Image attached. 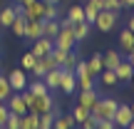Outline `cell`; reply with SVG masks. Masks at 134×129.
I'll return each instance as SVG.
<instances>
[{
  "mask_svg": "<svg viewBox=\"0 0 134 129\" xmlns=\"http://www.w3.org/2000/svg\"><path fill=\"white\" fill-rule=\"evenodd\" d=\"M117 107H119V102H117L114 97H104V99L99 97V102L92 107L90 114L94 117L97 122H99V119H112V117H114V112H117Z\"/></svg>",
  "mask_w": 134,
  "mask_h": 129,
  "instance_id": "1",
  "label": "cell"
},
{
  "mask_svg": "<svg viewBox=\"0 0 134 129\" xmlns=\"http://www.w3.org/2000/svg\"><path fill=\"white\" fill-rule=\"evenodd\" d=\"M117 23H119V13H112V10H99L97 13V20L92 25H94L97 30H102V32H112V30L117 27Z\"/></svg>",
  "mask_w": 134,
  "mask_h": 129,
  "instance_id": "2",
  "label": "cell"
},
{
  "mask_svg": "<svg viewBox=\"0 0 134 129\" xmlns=\"http://www.w3.org/2000/svg\"><path fill=\"white\" fill-rule=\"evenodd\" d=\"M55 109V99H52V92H45V94H35L32 102H30L27 112H37V114H42V112H50Z\"/></svg>",
  "mask_w": 134,
  "mask_h": 129,
  "instance_id": "3",
  "label": "cell"
},
{
  "mask_svg": "<svg viewBox=\"0 0 134 129\" xmlns=\"http://www.w3.org/2000/svg\"><path fill=\"white\" fill-rule=\"evenodd\" d=\"M52 42H55V47H57V50L70 52V50H75L77 40H75V35H72V27H60V32L52 37Z\"/></svg>",
  "mask_w": 134,
  "mask_h": 129,
  "instance_id": "4",
  "label": "cell"
},
{
  "mask_svg": "<svg viewBox=\"0 0 134 129\" xmlns=\"http://www.w3.org/2000/svg\"><path fill=\"white\" fill-rule=\"evenodd\" d=\"M8 85L13 92H23L25 87H27V75H25L23 67H15V70L8 72Z\"/></svg>",
  "mask_w": 134,
  "mask_h": 129,
  "instance_id": "5",
  "label": "cell"
},
{
  "mask_svg": "<svg viewBox=\"0 0 134 129\" xmlns=\"http://www.w3.org/2000/svg\"><path fill=\"white\" fill-rule=\"evenodd\" d=\"M55 67H57V62L52 60V55H45V57H37V62H35V67L30 72H32L35 80H42V77L47 75L50 70H55Z\"/></svg>",
  "mask_w": 134,
  "mask_h": 129,
  "instance_id": "6",
  "label": "cell"
},
{
  "mask_svg": "<svg viewBox=\"0 0 134 129\" xmlns=\"http://www.w3.org/2000/svg\"><path fill=\"white\" fill-rule=\"evenodd\" d=\"M75 89H77V77H75V72L60 67V92H65V94H75Z\"/></svg>",
  "mask_w": 134,
  "mask_h": 129,
  "instance_id": "7",
  "label": "cell"
},
{
  "mask_svg": "<svg viewBox=\"0 0 134 129\" xmlns=\"http://www.w3.org/2000/svg\"><path fill=\"white\" fill-rule=\"evenodd\" d=\"M55 50V42H52V37H37L32 42V47H30V52L35 55V57H45V55H50Z\"/></svg>",
  "mask_w": 134,
  "mask_h": 129,
  "instance_id": "8",
  "label": "cell"
},
{
  "mask_svg": "<svg viewBox=\"0 0 134 129\" xmlns=\"http://www.w3.org/2000/svg\"><path fill=\"white\" fill-rule=\"evenodd\" d=\"M132 119H134V114H132L129 104H119V107H117V112H114V117H112V122H114L119 129H127Z\"/></svg>",
  "mask_w": 134,
  "mask_h": 129,
  "instance_id": "9",
  "label": "cell"
},
{
  "mask_svg": "<svg viewBox=\"0 0 134 129\" xmlns=\"http://www.w3.org/2000/svg\"><path fill=\"white\" fill-rule=\"evenodd\" d=\"M42 15H45V3L42 0H32L30 5L23 8V18L25 20H42Z\"/></svg>",
  "mask_w": 134,
  "mask_h": 129,
  "instance_id": "10",
  "label": "cell"
},
{
  "mask_svg": "<svg viewBox=\"0 0 134 129\" xmlns=\"http://www.w3.org/2000/svg\"><path fill=\"white\" fill-rule=\"evenodd\" d=\"M5 104H8V109L13 112V114H27V104L23 102V97H20V92H13V94L5 99Z\"/></svg>",
  "mask_w": 134,
  "mask_h": 129,
  "instance_id": "11",
  "label": "cell"
},
{
  "mask_svg": "<svg viewBox=\"0 0 134 129\" xmlns=\"http://www.w3.org/2000/svg\"><path fill=\"white\" fill-rule=\"evenodd\" d=\"M99 102V94H97V89H82L80 92V97H77V104H82V107H87V109L92 112V107Z\"/></svg>",
  "mask_w": 134,
  "mask_h": 129,
  "instance_id": "12",
  "label": "cell"
},
{
  "mask_svg": "<svg viewBox=\"0 0 134 129\" xmlns=\"http://www.w3.org/2000/svg\"><path fill=\"white\" fill-rule=\"evenodd\" d=\"M37 37H42V20H27V25H25V40L35 42Z\"/></svg>",
  "mask_w": 134,
  "mask_h": 129,
  "instance_id": "13",
  "label": "cell"
},
{
  "mask_svg": "<svg viewBox=\"0 0 134 129\" xmlns=\"http://www.w3.org/2000/svg\"><path fill=\"white\" fill-rule=\"evenodd\" d=\"M114 75H117V80H119V82H129V80H132V75H134L132 62H127V57H124L119 65L114 67Z\"/></svg>",
  "mask_w": 134,
  "mask_h": 129,
  "instance_id": "14",
  "label": "cell"
},
{
  "mask_svg": "<svg viewBox=\"0 0 134 129\" xmlns=\"http://www.w3.org/2000/svg\"><path fill=\"white\" fill-rule=\"evenodd\" d=\"M122 60H124V55H122L119 50H109L107 55H102V65H104V70H114Z\"/></svg>",
  "mask_w": 134,
  "mask_h": 129,
  "instance_id": "15",
  "label": "cell"
},
{
  "mask_svg": "<svg viewBox=\"0 0 134 129\" xmlns=\"http://www.w3.org/2000/svg\"><path fill=\"white\" fill-rule=\"evenodd\" d=\"M119 47L124 50V55H129V52H134V32L132 30H122L119 32Z\"/></svg>",
  "mask_w": 134,
  "mask_h": 129,
  "instance_id": "16",
  "label": "cell"
},
{
  "mask_svg": "<svg viewBox=\"0 0 134 129\" xmlns=\"http://www.w3.org/2000/svg\"><path fill=\"white\" fill-rule=\"evenodd\" d=\"M90 30H92V25L87 23V20H82V23H75V25H72V35H75L77 42H82V40L90 37Z\"/></svg>",
  "mask_w": 134,
  "mask_h": 129,
  "instance_id": "17",
  "label": "cell"
},
{
  "mask_svg": "<svg viewBox=\"0 0 134 129\" xmlns=\"http://www.w3.org/2000/svg\"><path fill=\"white\" fill-rule=\"evenodd\" d=\"M40 127V114L37 112H27L20 117V129H37Z\"/></svg>",
  "mask_w": 134,
  "mask_h": 129,
  "instance_id": "18",
  "label": "cell"
},
{
  "mask_svg": "<svg viewBox=\"0 0 134 129\" xmlns=\"http://www.w3.org/2000/svg\"><path fill=\"white\" fill-rule=\"evenodd\" d=\"M57 32H60V18L42 20V37H55Z\"/></svg>",
  "mask_w": 134,
  "mask_h": 129,
  "instance_id": "19",
  "label": "cell"
},
{
  "mask_svg": "<svg viewBox=\"0 0 134 129\" xmlns=\"http://www.w3.org/2000/svg\"><path fill=\"white\" fill-rule=\"evenodd\" d=\"M42 80H45V85H47V89H50V92L60 89V67H55V70H50L47 75L42 77Z\"/></svg>",
  "mask_w": 134,
  "mask_h": 129,
  "instance_id": "20",
  "label": "cell"
},
{
  "mask_svg": "<svg viewBox=\"0 0 134 129\" xmlns=\"http://www.w3.org/2000/svg\"><path fill=\"white\" fill-rule=\"evenodd\" d=\"M75 127V119H72V114H55V122H52V129H72Z\"/></svg>",
  "mask_w": 134,
  "mask_h": 129,
  "instance_id": "21",
  "label": "cell"
},
{
  "mask_svg": "<svg viewBox=\"0 0 134 129\" xmlns=\"http://www.w3.org/2000/svg\"><path fill=\"white\" fill-rule=\"evenodd\" d=\"M18 18V15H15V8L13 5H5V8H0V27H10V25H13V20Z\"/></svg>",
  "mask_w": 134,
  "mask_h": 129,
  "instance_id": "22",
  "label": "cell"
},
{
  "mask_svg": "<svg viewBox=\"0 0 134 129\" xmlns=\"http://www.w3.org/2000/svg\"><path fill=\"white\" fill-rule=\"evenodd\" d=\"M97 77H99V82H102L104 87H117V85H119V80H117L114 70H102Z\"/></svg>",
  "mask_w": 134,
  "mask_h": 129,
  "instance_id": "23",
  "label": "cell"
},
{
  "mask_svg": "<svg viewBox=\"0 0 134 129\" xmlns=\"http://www.w3.org/2000/svg\"><path fill=\"white\" fill-rule=\"evenodd\" d=\"M67 20H70V25L82 23V20H85V8H82V5H72V8L67 10Z\"/></svg>",
  "mask_w": 134,
  "mask_h": 129,
  "instance_id": "24",
  "label": "cell"
},
{
  "mask_svg": "<svg viewBox=\"0 0 134 129\" xmlns=\"http://www.w3.org/2000/svg\"><path fill=\"white\" fill-rule=\"evenodd\" d=\"M87 70H90V72H92L94 77L99 75V72L104 70V65H102V55H92V57L87 60Z\"/></svg>",
  "mask_w": 134,
  "mask_h": 129,
  "instance_id": "25",
  "label": "cell"
},
{
  "mask_svg": "<svg viewBox=\"0 0 134 129\" xmlns=\"http://www.w3.org/2000/svg\"><path fill=\"white\" fill-rule=\"evenodd\" d=\"M55 114H57V109H50V112H42V114H40V127H37V129H52Z\"/></svg>",
  "mask_w": 134,
  "mask_h": 129,
  "instance_id": "26",
  "label": "cell"
},
{
  "mask_svg": "<svg viewBox=\"0 0 134 129\" xmlns=\"http://www.w3.org/2000/svg\"><path fill=\"white\" fill-rule=\"evenodd\" d=\"M25 25H27V20H25L23 15H18V18L13 20V25H10V30H13L18 37H25Z\"/></svg>",
  "mask_w": 134,
  "mask_h": 129,
  "instance_id": "27",
  "label": "cell"
},
{
  "mask_svg": "<svg viewBox=\"0 0 134 129\" xmlns=\"http://www.w3.org/2000/svg\"><path fill=\"white\" fill-rule=\"evenodd\" d=\"M90 117V109L87 107H82V104H77L75 109H72V119H75V124H82V122Z\"/></svg>",
  "mask_w": 134,
  "mask_h": 129,
  "instance_id": "28",
  "label": "cell"
},
{
  "mask_svg": "<svg viewBox=\"0 0 134 129\" xmlns=\"http://www.w3.org/2000/svg\"><path fill=\"white\" fill-rule=\"evenodd\" d=\"M27 89L32 92V94H45V92H50L47 85H45V80H32V82H27Z\"/></svg>",
  "mask_w": 134,
  "mask_h": 129,
  "instance_id": "29",
  "label": "cell"
},
{
  "mask_svg": "<svg viewBox=\"0 0 134 129\" xmlns=\"http://www.w3.org/2000/svg\"><path fill=\"white\" fill-rule=\"evenodd\" d=\"M55 18H60L57 3H45V15H42V20H55Z\"/></svg>",
  "mask_w": 134,
  "mask_h": 129,
  "instance_id": "30",
  "label": "cell"
},
{
  "mask_svg": "<svg viewBox=\"0 0 134 129\" xmlns=\"http://www.w3.org/2000/svg\"><path fill=\"white\" fill-rule=\"evenodd\" d=\"M35 62H37V57H35V55L32 52H30V50H27V52H25L23 55V57H20V67H23V70H32V67H35Z\"/></svg>",
  "mask_w": 134,
  "mask_h": 129,
  "instance_id": "31",
  "label": "cell"
},
{
  "mask_svg": "<svg viewBox=\"0 0 134 129\" xmlns=\"http://www.w3.org/2000/svg\"><path fill=\"white\" fill-rule=\"evenodd\" d=\"M10 94H13V89L8 85V75H0V102H5Z\"/></svg>",
  "mask_w": 134,
  "mask_h": 129,
  "instance_id": "32",
  "label": "cell"
},
{
  "mask_svg": "<svg viewBox=\"0 0 134 129\" xmlns=\"http://www.w3.org/2000/svg\"><path fill=\"white\" fill-rule=\"evenodd\" d=\"M77 62H80V55H77L75 50H70V52H67V60H65V65H62V67H65V70H75V65H77Z\"/></svg>",
  "mask_w": 134,
  "mask_h": 129,
  "instance_id": "33",
  "label": "cell"
},
{
  "mask_svg": "<svg viewBox=\"0 0 134 129\" xmlns=\"http://www.w3.org/2000/svg\"><path fill=\"white\" fill-rule=\"evenodd\" d=\"M82 8H85V20H87V23L92 25V23L97 20V13H99V10H97V8H92V5H87V3L82 5Z\"/></svg>",
  "mask_w": 134,
  "mask_h": 129,
  "instance_id": "34",
  "label": "cell"
},
{
  "mask_svg": "<svg viewBox=\"0 0 134 129\" xmlns=\"http://www.w3.org/2000/svg\"><path fill=\"white\" fill-rule=\"evenodd\" d=\"M5 129H20V114H13L10 112L8 122H5Z\"/></svg>",
  "mask_w": 134,
  "mask_h": 129,
  "instance_id": "35",
  "label": "cell"
},
{
  "mask_svg": "<svg viewBox=\"0 0 134 129\" xmlns=\"http://www.w3.org/2000/svg\"><path fill=\"white\" fill-rule=\"evenodd\" d=\"M104 10L119 13V10H122V0H104Z\"/></svg>",
  "mask_w": 134,
  "mask_h": 129,
  "instance_id": "36",
  "label": "cell"
},
{
  "mask_svg": "<svg viewBox=\"0 0 134 129\" xmlns=\"http://www.w3.org/2000/svg\"><path fill=\"white\" fill-rule=\"evenodd\" d=\"M8 117H10L8 104H5V102H0V127H3V129H5V122H8Z\"/></svg>",
  "mask_w": 134,
  "mask_h": 129,
  "instance_id": "37",
  "label": "cell"
},
{
  "mask_svg": "<svg viewBox=\"0 0 134 129\" xmlns=\"http://www.w3.org/2000/svg\"><path fill=\"white\" fill-rule=\"evenodd\" d=\"M80 127H82V129H97V119H94V117H92V114H90V117H87V119H85V122H82V124H80Z\"/></svg>",
  "mask_w": 134,
  "mask_h": 129,
  "instance_id": "38",
  "label": "cell"
},
{
  "mask_svg": "<svg viewBox=\"0 0 134 129\" xmlns=\"http://www.w3.org/2000/svg\"><path fill=\"white\" fill-rule=\"evenodd\" d=\"M97 129H117V124L112 119H99L97 122Z\"/></svg>",
  "mask_w": 134,
  "mask_h": 129,
  "instance_id": "39",
  "label": "cell"
},
{
  "mask_svg": "<svg viewBox=\"0 0 134 129\" xmlns=\"http://www.w3.org/2000/svg\"><path fill=\"white\" fill-rule=\"evenodd\" d=\"M127 30H132V32H134V15H132L129 20H127Z\"/></svg>",
  "mask_w": 134,
  "mask_h": 129,
  "instance_id": "40",
  "label": "cell"
},
{
  "mask_svg": "<svg viewBox=\"0 0 134 129\" xmlns=\"http://www.w3.org/2000/svg\"><path fill=\"white\" fill-rule=\"evenodd\" d=\"M122 8H134V0H122Z\"/></svg>",
  "mask_w": 134,
  "mask_h": 129,
  "instance_id": "41",
  "label": "cell"
},
{
  "mask_svg": "<svg viewBox=\"0 0 134 129\" xmlns=\"http://www.w3.org/2000/svg\"><path fill=\"white\" fill-rule=\"evenodd\" d=\"M127 62H132V67H134V52H129V55H127Z\"/></svg>",
  "mask_w": 134,
  "mask_h": 129,
  "instance_id": "42",
  "label": "cell"
},
{
  "mask_svg": "<svg viewBox=\"0 0 134 129\" xmlns=\"http://www.w3.org/2000/svg\"><path fill=\"white\" fill-rule=\"evenodd\" d=\"M127 129H134V119H132V122H129V127H127Z\"/></svg>",
  "mask_w": 134,
  "mask_h": 129,
  "instance_id": "43",
  "label": "cell"
},
{
  "mask_svg": "<svg viewBox=\"0 0 134 129\" xmlns=\"http://www.w3.org/2000/svg\"><path fill=\"white\" fill-rule=\"evenodd\" d=\"M129 109H132V114H134V104H129Z\"/></svg>",
  "mask_w": 134,
  "mask_h": 129,
  "instance_id": "44",
  "label": "cell"
},
{
  "mask_svg": "<svg viewBox=\"0 0 134 129\" xmlns=\"http://www.w3.org/2000/svg\"><path fill=\"white\" fill-rule=\"evenodd\" d=\"M129 82H134V75H132V80H129Z\"/></svg>",
  "mask_w": 134,
  "mask_h": 129,
  "instance_id": "45",
  "label": "cell"
},
{
  "mask_svg": "<svg viewBox=\"0 0 134 129\" xmlns=\"http://www.w3.org/2000/svg\"><path fill=\"white\" fill-rule=\"evenodd\" d=\"M0 30H3V27H0Z\"/></svg>",
  "mask_w": 134,
  "mask_h": 129,
  "instance_id": "46",
  "label": "cell"
},
{
  "mask_svg": "<svg viewBox=\"0 0 134 129\" xmlns=\"http://www.w3.org/2000/svg\"><path fill=\"white\" fill-rule=\"evenodd\" d=\"M0 129H3V127H0Z\"/></svg>",
  "mask_w": 134,
  "mask_h": 129,
  "instance_id": "47",
  "label": "cell"
}]
</instances>
